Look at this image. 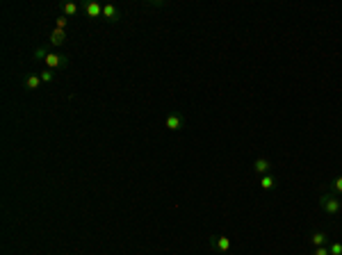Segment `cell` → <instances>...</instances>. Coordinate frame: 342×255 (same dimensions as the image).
<instances>
[{"label": "cell", "mask_w": 342, "mask_h": 255, "mask_svg": "<svg viewBox=\"0 0 342 255\" xmlns=\"http://www.w3.org/2000/svg\"><path fill=\"white\" fill-rule=\"evenodd\" d=\"M319 208L324 210L326 214H331V217H338V214L342 212L340 196L333 194V191H322V194H319Z\"/></svg>", "instance_id": "cell-1"}, {"label": "cell", "mask_w": 342, "mask_h": 255, "mask_svg": "<svg viewBox=\"0 0 342 255\" xmlns=\"http://www.w3.org/2000/svg\"><path fill=\"white\" fill-rule=\"evenodd\" d=\"M208 244H210V249L217 251L219 255H224L230 251V246H233V242H230V237H226V235H213V237L208 239Z\"/></svg>", "instance_id": "cell-2"}, {"label": "cell", "mask_w": 342, "mask_h": 255, "mask_svg": "<svg viewBox=\"0 0 342 255\" xmlns=\"http://www.w3.org/2000/svg\"><path fill=\"white\" fill-rule=\"evenodd\" d=\"M165 128H167V130H171V132L183 130V128H185V116H183V114H178V112L167 114V119H165Z\"/></svg>", "instance_id": "cell-3"}, {"label": "cell", "mask_w": 342, "mask_h": 255, "mask_svg": "<svg viewBox=\"0 0 342 255\" xmlns=\"http://www.w3.org/2000/svg\"><path fill=\"white\" fill-rule=\"evenodd\" d=\"M254 173H260V176H267V173H271V169H274V164H271V160H267V157H258V160L254 162Z\"/></svg>", "instance_id": "cell-4"}, {"label": "cell", "mask_w": 342, "mask_h": 255, "mask_svg": "<svg viewBox=\"0 0 342 255\" xmlns=\"http://www.w3.org/2000/svg\"><path fill=\"white\" fill-rule=\"evenodd\" d=\"M308 244H310V246H315V249H317V246H326V244H329V232L315 230L313 235L308 237Z\"/></svg>", "instance_id": "cell-5"}, {"label": "cell", "mask_w": 342, "mask_h": 255, "mask_svg": "<svg viewBox=\"0 0 342 255\" xmlns=\"http://www.w3.org/2000/svg\"><path fill=\"white\" fill-rule=\"evenodd\" d=\"M85 14H87L89 18H100V16H103V5L96 2V0H91V2L85 5Z\"/></svg>", "instance_id": "cell-6"}, {"label": "cell", "mask_w": 342, "mask_h": 255, "mask_svg": "<svg viewBox=\"0 0 342 255\" xmlns=\"http://www.w3.org/2000/svg\"><path fill=\"white\" fill-rule=\"evenodd\" d=\"M43 62H46L48 69H59V66L66 64V57L64 55H57V53H48V57Z\"/></svg>", "instance_id": "cell-7"}, {"label": "cell", "mask_w": 342, "mask_h": 255, "mask_svg": "<svg viewBox=\"0 0 342 255\" xmlns=\"http://www.w3.org/2000/svg\"><path fill=\"white\" fill-rule=\"evenodd\" d=\"M100 18H105V21H110V23H114V21H119V7L117 5H103V16Z\"/></svg>", "instance_id": "cell-8"}, {"label": "cell", "mask_w": 342, "mask_h": 255, "mask_svg": "<svg viewBox=\"0 0 342 255\" xmlns=\"http://www.w3.org/2000/svg\"><path fill=\"white\" fill-rule=\"evenodd\" d=\"M64 41H66V30L55 28V30L50 32V46H62Z\"/></svg>", "instance_id": "cell-9"}, {"label": "cell", "mask_w": 342, "mask_h": 255, "mask_svg": "<svg viewBox=\"0 0 342 255\" xmlns=\"http://www.w3.org/2000/svg\"><path fill=\"white\" fill-rule=\"evenodd\" d=\"M260 187H262L265 191L276 189V178H274L271 173H267V176H262V178H260Z\"/></svg>", "instance_id": "cell-10"}, {"label": "cell", "mask_w": 342, "mask_h": 255, "mask_svg": "<svg viewBox=\"0 0 342 255\" xmlns=\"http://www.w3.org/2000/svg\"><path fill=\"white\" fill-rule=\"evenodd\" d=\"M39 84H42V77H39V75H35V73H32V75H28V77H25V87H28L30 91L39 89Z\"/></svg>", "instance_id": "cell-11"}, {"label": "cell", "mask_w": 342, "mask_h": 255, "mask_svg": "<svg viewBox=\"0 0 342 255\" xmlns=\"http://www.w3.org/2000/svg\"><path fill=\"white\" fill-rule=\"evenodd\" d=\"M329 191H333V194L342 196V176H338V178H333L329 182Z\"/></svg>", "instance_id": "cell-12"}, {"label": "cell", "mask_w": 342, "mask_h": 255, "mask_svg": "<svg viewBox=\"0 0 342 255\" xmlns=\"http://www.w3.org/2000/svg\"><path fill=\"white\" fill-rule=\"evenodd\" d=\"M76 12H78V5L76 2H64V5H62V14H64V16H76Z\"/></svg>", "instance_id": "cell-13"}, {"label": "cell", "mask_w": 342, "mask_h": 255, "mask_svg": "<svg viewBox=\"0 0 342 255\" xmlns=\"http://www.w3.org/2000/svg\"><path fill=\"white\" fill-rule=\"evenodd\" d=\"M55 28H59V30H66V28H69V16H64V14H62V16L55 18Z\"/></svg>", "instance_id": "cell-14"}, {"label": "cell", "mask_w": 342, "mask_h": 255, "mask_svg": "<svg viewBox=\"0 0 342 255\" xmlns=\"http://www.w3.org/2000/svg\"><path fill=\"white\" fill-rule=\"evenodd\" d=\"M329 253L331 255H342V242H331L329 244Z\"/></svg>", "instance_id": "cell-15"}, {"label": "cell", "mask_w": 342, "mask_h": 255, "mask_svg": "<svg viewBox=\"0 0 342 255\" xmlns=\"http://www.w3.org/2000/svg\"><path fill=\"white\" fill-rule=\"evenodd\" d=\"M42 82H53V77H55V73H53V69H46V71H42Z\"/></svg>", "instance_id": "cell-16"}, {"label": "cell", "mask_w": 342, "mask_h": 255, "mask_svg": "<svg viewBox=\"0 0 342 255\" xmlns=\"http://www.w3.org/2000/svg\"><path fill=\"white\" fill-rule=\"evenodd\" d=\"M48 53H50L48 48H37V50H35V60H46Z\"/></svg>", "instance_id": "cell-17"}, {"label": "cell", "mask_w": 342, "mask_h": 255, "mask_svg": "<svg viewBox=\"0 0 342 255\" xmlns=\"http://www.w3.org/2000/svg\"><path fill=\"white\" fill-rule=\"evenodd\" d=\"M313 255H331L329 253V246H317V249L313 251Z\"/></svg>", "instance_id": "cell-18"}, {"label": "cell", "mask_w": 342, "mask_h": 255, "mask_svg": "<svg viewBox=\"0 0 342 255\" xmlns=\"http://www.w3.org/2000/svg\"><path fill=\"white\" fill-rule=\"evenodd\" d=\"M340 201H342V196H340Z\"/></svg>", "instance_id": "cell-19"}, {"label": "cell", "mask_w": 342, "mask_h": 255, "mask_svg": "<svg viewBox=\"0 0 342 255\" xmlns=\"http://www.w3.org/2000/svg\"><path fill=\"white\" fill-rule=\"evenodd\" d=\"M224 255H226V253H224Z\"/></svg>", "instance_id": "cell-20"}]
</instances>
